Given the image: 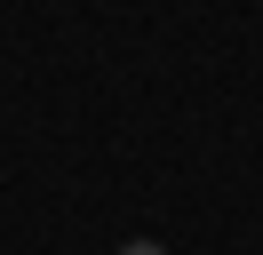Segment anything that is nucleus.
<instances>
[{"label": "nucleus", "instance_id": "obj_1", "mask_svg": "<svg viewBox=\"0 0 263 255\" xmlns=\"http://www.w3.org/2000/svg\"><path fill=\"white\" fill-rule=\"evenodd\" d=\"M120 255H167L160 239H120Z\"/></svg>", "mask_w": 263, "mask_h": 255}]
</instances>
